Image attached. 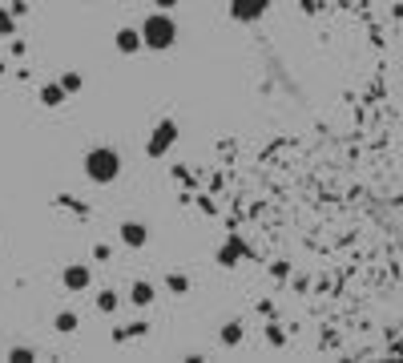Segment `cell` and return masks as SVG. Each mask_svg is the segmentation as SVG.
I'll return each mask as SVG.
<instances>
[{
  "mask_svg": "<svg viewBox=\"0 0 403 363\" xmlns=\"http://www.w3.org/2000/svg\"><path fill=\"white\" fill-rule=\"evenodd\" d=\"M153 295H158V291H153V282H133L129 303H133V307H149V303H153Z\"/></svg>",
  "mask_w": 403,
  "mask_h": 363,
  "instance_id": "obj_9",
  "label": "cell"
},
{
  "mask_svg": "<svg viewBox=\"0 0 403 363\" xmlns=\"http://www.w3.org/2000/svg\"><path fill=\"white\" fill-rule=\"evenodd\" d=\"M142 41H145V49H153V53L174 49V41H177V25H174V17H170L165 8L149 13V17H145V25H142Z\"/></svg>",
  "mask_w": 403,
  "mask_h": 363,
  "instance_id": "obj_2",
  "label": "cell"
},
{
  "mask_svg": "<svg viewBox=\"0 0 403 363\" xmlns=\"http://www.w3.org/2000/svg\"><path fill=\"white\" fill-rule=\"evenodd\" d=\"M89 263H69L64 266V275H61V282H64V291H73V295H81V291H89Z\"/></svg>",
  "mask_w": 403,
  "mask_h": 363,
  "instance_id": "obj_5",
  "label": "cell"
},
{
  "mask_svg": "<svg viewBox=\"0 0 403 363\" xmlns=\"http://www.w3.org/2000/svg\"><path fill=\"white\" fill-rule=\"evenodd\" d=\"M238 259H242V242H238V238H230V242L218 250V263H222V266H238Z\"/></svg>",
  "mask_w": 403,
  "mask_h": 363,
  "instance_id": "obj_10",
  "label": "cell"
},
{
  "mask_svg": "<svg viewBox=\"0 0 403 363\" xmlns=\"http://www.w3.org/2000/svg\"><path fill=\"white\" fill-rule=\"evenodd\" d=\"M165 291H174V295H186V291H190V279H186V275H170V279H165Z\"/></svg>",
  "mask_w": 403,
  "mask_h": 363,
  "instance_id": "obj_14",
  "label": "cell"
},
{
  "mask_svg": "<svg viewBox=\"0 0 403 363\" xmlns=\"http://www.w3.org/2000/svg\"><path fill=\"white\" fill-rule=\"evenodd\" d=\"M8 359H13V363H32V359H36V351H32V347H13V351H8Z\"/></svg>",
  "mask_w": 403,
  "mask_h": 363,
  "instance_id": "obj_16",
  "label": "cell"
},
{
  "mask_svg": "<svg viewBox=\"0 0 403 363\" xmlns=\"http://www.w3.org/2000/svg\"><path fill=\"white\" fill-rule=\"evenodd\" d=\"M117 49L121 53H137V49H145V41H142V29H117Z\"/></svg>",
  "mask_w": 403,
  "mask_h": 363,
  "instance_id": "obj_7",
  "label": "cell"
},
{
  "mask_svg": "<svg viewBox=\"0 0 403 363\" xmlns=\"http://www.w3.org/2000/svg\"><path fill=\"white\" fill-rule=\"evenodd\" d=\"M153 4H158V8H165V13H170V8H177V4H182V0H153Z\"/></svg>",
  "mask_w": 403,
  "mask_h": 363,
  "instance_id": "obj_20",
  "label": "cell"
},
{
  "mask_svg": "<svg viewBox=\"0 0 403 363\" xmlns=\"http://www.w3.org/2000/svg\"><path fill=\"white\" fill-rule=\"evenodd\" d=\"M8 13H13V17H25V13H29V4H25V0H13V4H8Z\"/></svg>",
  "mask_w": 403,
  "mask_h": 363,
  "instance_id": "obj_18",
  "label": "cell"
},
{
  "mask_svg": "<svg viewBox=\"0 0 403 363\" xmlns=\"http://www.w3.org/2000/svg\"><path fill=\"white\" fill-rule=\"evenodd\" d=\"M57 331H61V335H73V331H77V315L61 311V315H57Z\"/></svg>",
  "mask_w": 403,
  "mask_h": 363,
  "instance_id": "obj_13",
  "label": "cell"
},
{
  "mask_svg": "<svg viewBox=\"0 0 403 363\" xmlns=\"http://www.w3.org/2000/svg\"><path fill=\"white\" fill-rule=\"evenodd\" d=\"M41 105H48V109H57V105H64V97H69V89L64 85H57V81H48V85H41Z\"/></svg>",
  "mask_w": 403,
  "mask_h": 363,
  "instance_id": "obj_8",
  "label": "cell"
},
{
  "mask_svg": "<svg viewBox=\"0 0 403 363\" xmlns=\"http://www.w3.org/2000/svg\"><path fill=\"white\" fill-rule=\"evenodd\" d=\"M174 142H177V121H174V117H165V121H158V125H153L149 142H145V153H149V158H165Z\"/></svg>",
  "mask_w": 403,
  "mask_h": 363,
  "instance_id": "obj_3",
  "label": "cell"
},
{
  "mask_svg": "<svg viewBox=\"0 0 403 363\" xmlns=\"http://www.w3.org/2000/svg\"><path fill=\"white\" fill-rule=\"evenodd\" d=\"M61 85L69 89V93H77V89H81V73H64V77H61Z\"/></svg>",
  "mask_w": 403,
  "mask_h": 363,
  "instance_id": "obj_17",
  "label": "cell"
},
{
  "mask_svg": "<svg viewBox=\"0 0 403 363\" xmlns=\"http://www.w3.org/2000/svg\"><path fill=\"white\" fill-rule=\"evenodd\" d=\"M4 73H8V69H4V57H0V77H4Z\"/></svg>",
  "mask_w": 403,
  "mask_h": 363,
  "instance_id": "obj_21",
  "label": "cell"
},
{
  "mask_svg": "<svg viewBox=\"0 0 403 363\" xmlns=\"http://www.w3.org/2000/svg\"><path fill=\"white\" fill-rule=\"evenodd\" d=\"M16 33V17L8 8H0V36H13Z\"/></svg>",
  "mask_w": 403,
  "mask_h": 363,
  "instance_id": "obj_15",
  "label": "cell"
},
{
  "mask_svg": "<svg viewBox=\"0 0 403 363\" xmlns=\"http://www.w3.org/2000/svg\"><path fill=\"white\" fill-rule=\"evenodd\" d=\"M266 339H271V343L278 347V343H282V331H278V327H274V323H271V327H266Z\"/></svg>",
  "mask_w": 403,
  "mask_h": 363,
  "instance_id": "obj_19",
  "label": "cell"
},
{
  "mask_svg": "<svg viewBox=\"0 0 403 363\" xmlns=\"http://www.w3.org/2000/svg\"><path fill=\"white\" fill-rule=\"evenodd\" d=\"M222 343L226 347H238L242 343V323H226V327H222Z\"/></svg>",
  "mask_w": 403,
  "mask_h": 363,
  "instance_id": "obj_12",
  "label": "cell"
},
{
  "mask_svg": "<svg viewBox=\"0 0 403 363\" xmlns=\"http://www.w3.org/2000/svg\"><path fill=\"white\" fill-rule=\"evenodd\" d=\"M117 307H121V295H117V291H101V295H97V311L113 315Z\"/></svg>",
  "mask_w": 403,
  "mask_h": 363,
  "instance_id": "obj_11",
  "label": "cell"
},
{
  "mask_svg": "<svg viewBox=\"0 0 403 363\" xmlns=\"http://www.w3.org/2000/svg\"><path fill=\"white\" fill-rule=\"evenodd\" d=\"M121 242L133 250H142L149 242V231H145V222H121Z\"/></svg>",
  "mask_w": 403,
  "mask_h": 363,
  "instance_id": "obj_6",
  "label": "cell"
},
{
  "mask_svg": "<svg viewBox=\"0 0 403 363\" xmlns=\"http://www.w3.org/2000/svg\"><path fill=\"white\" fill-rule=\"evenodd\" d=\"M266 8H271V0H230V17L238 20V25H254V20L266 17Z\"/></svg>",
  "mask_w": 403,
  "mask_h": 363,
  "instance_id": "obj_4",
  "label": "cell"
},
{
  "mask_svg": "<svg viewBox=\"0 0 403 363\" xmlns=\"http://www.w3.org/2000/svg\"><path fill=\"white\" fill-rule=\"evenodd\" d=\"M85 178L97 182V186H109V182L121 178V153L113 146H97L85 153Z\"/></svg>",
  "mask_w": 403,
  "mask_h": 363,
  "instance_id": "obj_1",
  "label": "cell"
}]
</instances>
